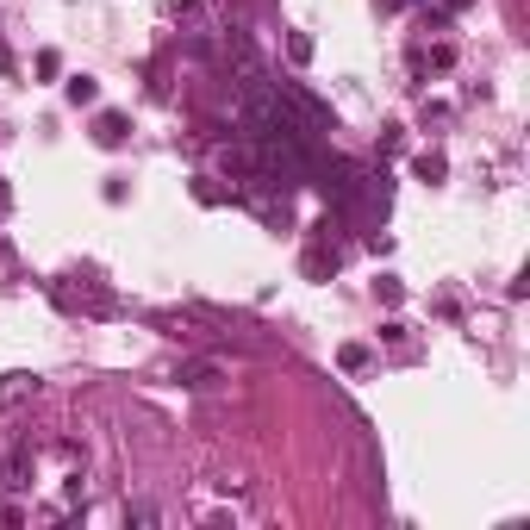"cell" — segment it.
Listing matches in <instances>:
<instances>
[{
	"instance_id": "1",
	"label": "cell",
	"mask_w": 530,
	"mask_h": 530,
	"mask_svg": "<svg viewBox=\"0 0 530 530\" xmlns=\"http://www.w3.org/2000/svg\"><path fill=\"white\" fill-rule=\"evenodd\" d=\"M32 468H37V450L19 443V450L6 456V468H0V487H6V493H26V487H32Z\"/></svg>"
},
{
	"instance_id": "2",
	"label": "cell",
	"mask_w": 530,
	"mask_h": 530,
	"mask_svg": "<svg viewBox=\"0 0 530 530\" xmlns=\"http://www.w3.org/2000/svg\"><path fill=\"white\" fill-rule=\"evenodd\" d=\"M37 375H26V368H13V375H0V412H13V406H26V399H37Z\"/></svg>"
},
{
	"instance_id": "3",
	"label": "cell",
	"mask_w": 530,
	"mask_h": 530,
	"mask_svg": "<svg viewBox=\"0 0 530 530\" xmlns=\"http://www.w3.org/2000/svg\"><path fill=\"white\" fill-rule=\"evenodd\" d=\"M175 381H181V387H194V393H212L218 381H225V375H218V362H187Z\"/></svg>"
},
{
	"instance_id": "4",
	"label": "cell",
	"mask_w": 530,
	"mask_h": 530,
	"mask_svg": "<svg viewBox=\"0 0 530 530\" xmlns=\"http://www.w3.org/2000/svg\"><path fill=\"white\" fill-rule=\"evenodd\" d=\"M94 143L119 150V143H125V112H101V119H94Z\"/></svg>"
},
{
	"instance_id": "5",
	"label": "cell",
	"mask_w": 530,
	"mask_h": 530,
	"mask_svg": "<svg viewBox=\"0 0 530 530\" xmlns=\"http://www.w3.org/2000/svg\"><path fill=\"white\" fill-rule=\"evenodd\" d=\"M331 269H337V249H324V244H313V249H306V275H313V281H324Z\"/></svg>"
},
{
	"instance_id": "6",
	"label": "cell",
	"mask_w": 530,
	"mask_h": 530,
	"mask_svg": "<svg viewBox=\"0 0 530 530\" xmlns=\"http://www.w3.org/2000/svg\"><path fill=\"white\" fill-rule=\"evenodd\" d=\"M412 169H419V181H443L450 175V163H443V150H424L419 163H412Z\"/></svg>"
},
{
	"instance_id": "7",
	"label": "cell",
	"mask_w": 530,
	"mask_h": 530,
	"mask_svg": "<svg viewBox=\"0 0 530 530\" xmlns=\"http://www.w3.org/2000/svg\"><path fill=\"white\" fill-rule=\"evenodd\" d=\"M337 368H344V375H362V368H368V344H344V350H337Z\"/></svg>"
},
{
	"instance_id": "8",
	"label": "cell",
	"mask_w": 530,
	"mask_h": 530,
	"mask_svg": "<svg viewBox=\"0 0 530 530\" xmlns=\"http://www.w3.org/2000/svg\"><path fill=\"white\" fill-rule=\"evenodd\" d=\"M125 518H132V525H163V505H150V499H125Z\"/></svg>"
},
{
	"instance_id": "9",
	"label": "cell",
	"mask_w": 530,
	"mask_h": 530,
	"mask_svg": "<svg viewBox=\"0 0 530 530\" xmlns=\"http://www.w3.org/2000/svg\"><path fill=\"white\" fill-rule=\"evenodd\" d=\"M94 101H101V88H94L88 75H75L69 81V106H94Z\"/></svg>"
},
{
	"instance_id": "10",
	"label": "cell",
	"mask_w": 530,
	"mask_h": 530,
	"mask_svg": "<svg viewBox=\"0 0 530 530\" xmlns=\"http://www.w3.org/2000/svg\"><path fill=\"white\" fill-rule=\"evenodd\" d=\"M287 57H293V63H313V37L293 32V37H287Z\"/></svg>"
},
{
	"instance_id": "11",
	"label": "cell",
	"mask_w": 530,
	"mask_h": 530,
	"mask_svg": "<svg viewBox=\"0 0 530 530\" xmlns=\"http://www.w3.org/2000/svg\"><path fill=\"white\" fill-rule=\"evenodd\" d=\"M419 119H424V125H450V106H443V101H424Z\"/></svg>"
},
{
	"instance_id": "12",
	"label": "cell",
	"mask_w": 530,
	"mask_h": 530,
	"mask_svg": "<svg viewBox=\"0 0 530 530\" xmlns=\"http://www.w3.org/2000/svg\"><path fill=\"white\" fill-rule=\"evenodd\" d=\"M375 287H381V300H387V306H399V293H406V287L393 281V275H381V281H375Z\"/></svg>"
},
{
	"instance_id": "13",
	"label": "cell",
	"mask_w": 530,
	"mask_h": 530,
	"mask_svg": "<svg viewBox=\"0 0 530 530\" xmlns=\"http://www.w3.org/2000/svg\"><path fill=\"white\" fill-rule=\"evenodd\" d=\"M13 212V187H6V175H0V218Z\"/></svg>"
},
{
	"instance_id": "14",
	"label": "cell",
	"mask_w": 530,
	"mask_h": 530,
	"mask_svg": "<svg viewBox=\"0 0 530 530\" xmlns=\"http://www.w3.org/2000/svg\"><path fill=\"white\" fill-rule=\"evenodd\" d=\"M443 6H450V13H461V6H468V0H443Z\"/></svg>"
},
{
	"instance_id": "15",
	"label": "cell",
	"mask_w": 530,
	"mask_h": 530,
	"mask_svg": "<svg viewBox=\"0 0 530 530\" xmlns=\"http://www.w3.org/2000/svg\"><path fill=\"white\" fill-rule=\"evenodd\" d=\"M381 6H412V0H381Z\"/></svg>"
}]
</instances>
